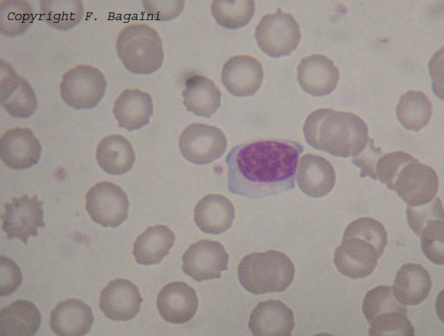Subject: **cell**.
Wrapping results in <instances>:
<instances>
[{"mask_svg":"<svg viewBox=\"0 0 444 336\" xmlns=\"http://www.w3.org/2000/svg\"><path fill=\"white\" fill-rule=\"evenodd\" d=\"M255 37L261 50L272 58L291 54L301 38L298 24L289 12L278 8L263 16L255 27Z\"/></svg>","mask_w":444,"mask_h":336,"instance_id":"7","label":"cell"},{"mask_svg":"<svg viewBox=\"0 0 444 336\" xmlns=\"http://www.w3.org/2000/svg\"><path fill=\"white\" fill-rule=\"evenodd\" d=\"M438 183L436 171L417 159L401 168L395 178L393 191L409 206H421L436 197Z\"/></svg>","mask_w":444,"mask_h":336,"instance_id":"11","label":"cell"},{"mask_svg":"<svg viewBox=\"0 0 444 336\" xmlns=\"http://www.w3.org/2000/svg\"><path fill=\"white\" fill-rule=\"evenodd\" d=\"M229 255L218 241L202 240L191 244L182 257V271L200 282L220 278L228 269Z\"/></svg>","mask_w":444,"mask_h":336,"instance_id":"12","label":"cell"},{"mask_svg":"<svg viewBox=\"0 0 444 336\" xmlns=\"http://www.w3.org/2000/svg\"><path fill=\"white\" fill-rule=\"evenodd\" d=\"M0 103L12 117L28 118L37 108L35 93L8 62L1 60Z\"/></svg>","mask_w":444,"mask_h":336,"instance_id":"14","label":"cell"},{"mask_svg":"<svg viewBox=\"0 0 444 336\" xmlns=\"http://www.w3.org/2000/svg\"><path fill=\"white\" fill-rule=\"evenodd\" d=\"M294 326L293 311L275 299L259 302L248 321V328L255 336H290Z\"/></svg>","mask_w":444,"mask_h":336,"instance_id":"20","label":"cell"},{"mask_svg":"<svg viewBox=\"0 0 444 336\" xmlns=\"http://www.w3.org/2000/svg\"><path fill=\"white\" fill-rule=\"evenodd\" d=\"M85 209L95 223L105 228H115L127 219L129 202L120 186L110 182H101L87 191Z\"/></svg>","mask_w":444,"mask_h":336,"instance_id":"8","label":"cell"},{"mask_svg":"<svg viewBox=\"0 0 444 336\" xmlns=\"http://www.w3.org/2000/svg\"><path fill=\"white\" fill-rule=\"evenodd\" d=\"M434 218H444L442 201L438 197L424 205L407 206V221L417 236L427 221Z\"/></svg>","mask_w":444,"mask_h":336,"instance_id":"37","label":"cell"},{"mask_svg":"<svg viewBox=\"0 0 444 336\" xmlns=\"http://www.w3.org/2000/svg\"><path fill=\"white\" fill-rule=\"evenodd\" d=\"M298 82L301 88L313 96L331 94L336 88L339 71L333 61L321 54L303 58L298 68Z\"/></svg>","mask_w":444,"mask_h":336,"instance_id":"19","label":"cell"},{"mask_svg":"<svg viewBox=\"0 0 444 336\" xmlns=\"http://www.w3.org/2000/svg\"><path fill=\"white\" fill-rule=\"evenodd\" d=\"M42 152L39 140L28 127L8 130L0 139V157L12 170H24L37 164Z\"/></svg>","mask_w":444,"mask_h":336,"instance_id":"15","label":"cell"},{"mask_svg":"<svg viewBox=\"0 0 444 336\" xmlns=\"http://www.w3.org/2000/svg\"><path fill=\"white\" fill-rule=\"evenodd\" d=\"M343 236L359 237L373 245L382 254L388 242L387 232L378 220L369 218H359L345 228Z\"/></svg>","mask_w":444,"mask_h":336,"instance_id":"35","label":"cell"},{"mask_svg":"<svg viewBox=\"0 0 444 336\" xmlns=\"http://www.w3.org/2000/svg\"><path fill=\"white\" fill-rule=\"evenodd\" d=\"M175 239L174 233L166 226L148 227L134 243L133 254L135 261L143 265L160 263L169 254Z\"/></svg>","mask_w":444,"mask_h":336,"instance_id":"29","label":"cell"},{"mask_svg":"<svg viewBox=\"0 0 444 336\" xmlns=\"http://www.w3.org/2000/svg\"><path fill=\"white\" fill-rule=\"evenodd\" d=\"M96 159L100 168L106 173L121 175L131 170L135 154L126 138L120 134H110L99 143Z\"/></svg>","mask_w":444,"mask_h":336,"instance_id":"28","label":"cell"},{"mask_svg":"<svg viewBox=\"0 0 444 336\" xmlns=\"http://www.w3.org/2000/svg\"><path fill=\"white\" fill-rule=\"evenodd\" d=\"M187 112L209 118L221 106V93L215 83L202 75H193L185 82L182 92Z\"/></svg>","mask_w":444,"mask_h":336,"instance_id":"27","label":"cell"},{"mask_svg":"<svg viewBox=\"0 0 444 336\" xmlns=\"http://www.w3.org/2000/svg\"><path fill=\"white\" fill-rule=\"evenodd\" d=\"M336 181L334 169L323 157L305 154L298 162L296 182L300 191L311 197H321L333 188Z\"/></svg>","mask_w":444,"mask_h":336,"instance_id":"21","label":"cell"},{"mask_svg":"<svg viewBox=\"0 0 444 336\" xmlns=\"http://www.w3.org/2000/svg\"><path fill=\"white\" fill-rule=\"evenodd\" d=\"M4 208L2 229L8 240L17 238L26 244L30 237L38 235L39 228L45 227L43 200H39L37 195L14 197L5 203Z\"/></svg>","mask_w":444,"mask_h":336,"instance_id":"9","label":"cell"},{"mask_svg":"<svg viewBox=\"0 0 444 336\" xmlns=\"http://www.w3.org/2000/svg\"><path fill=\"white\" fill-rule=\"evenodd\" d=\"M221 81L227 91L237 97L254 95L260 88L264 70L262 64L248 55L232 56L223 64Z\"/></svg>","mask_w":444,"mask_h":336,"instance_id":"16","label":"cell"},{"mask_svg":"<svg viewBox=\"0 0 444 336\" xmlns=\"http://www.w3.org/2000/svg\"><path fill=\"white\" fill-rule=\"evenodd\" d=\"M361 309L370 325L369 335H414L415 329L407 316L406 306L396 299L392 286L379 285L369 290L363 299Z\"/></svg>","mask_w":444,"mask_h":336,"instance_id":"5","label":"cell"},{"mask_svg":"<svg viewBox=\"0 0 444 336\" xmlns=\"http://www.w3.org/2000/svg\"><path fill=\"white\" fill-rule=\"evenodd\" d=\"M178 144L182 155L187 161L205 165L221 157L228 143L225 134L219 128L193 123L182 132Z\"/></svg>","mask_w":444,"mask_h":336,"instance_id":"10","label":"cell"},{"mask_svg":"<svg viewBox=\"0 0 444 336\" xmlns=\"http://www.w3.org/2000/svg\"><path fill=\"white\" fill-rule=\"evenodd\" d=\"M34 20V10L24 0H2L0 3V31L10 37L23 34Z\"/></svg>","mask_w":444,"mask_h":336,"instance_id":"32","label":"cell"},{"mask_svg":"<svg viewBox=\"0 0 444 336\" xmlns=\"http://www.w3.org/2000/svg\"><path fill=\"white\" fill-rule=\"evenodd\" d=\"M113 114L119 127L139 130L149 123L153 114L151 96L139 89H126L116 99Z\"/></svg>","mask_w":444,"mask_h":336,"instance_id":"23","label":"cell"},{"mask_svg":"<svg viewBox=\"0 0 444 336\" xmlns=\"http://www.w3.org/2000/svg\"><path fill=\"white\" fill-rule=\"evenodd\" d=\"M142 301L139 290L133 283L117 278L109 282L101 291L99 306L108 319L128 321L138 314Z\"/></svg>","mask_w":444,"mask_h":336,"instance_id":"17","label":"cell"},{"mask_svg":"<svg viewBox=\"0 0 444 336\" xmlns=\"http://www.w3.org/2000/svg\"><path fill=\"white\" fill-rule=\"evenodd\" d=\"M255 10V2L251 0H215L211 6L216 21L228 29H237L248 24Z\"/></svg>","mask_w":444,"mask_h":336,"instance_id":"33","label":"cell"},{"mask_svg":"<svg viewBox=\"0 0 444 336\" xmlns=\"http://www.w3.org/2000/svg\"><path fill=\"white\" fill-rule=\"evenodd\" d=\"M303 146L285 139H262L236 145L225 157L228 188L262 198L292 190Z\"/></svg>","mask_w":444,"mask_h":336,"instance_id":"1","label":"cell"},{"mask_svg":"<svg viewBox=\"0 0 444 336\" xmlns=\"http://www.w3.org/2000/svg\"><path fill=\"white\" fill-rule=\"evenodd\" d=\"M373 139H368L364 149L357 156L353 157L352 163L361 170L360 177H370L377 180L375 168L378 159L382 157L380 148H376Z\"/></svg>","mask_w":444,"mask_h":336,"instance_id":"39","label":"cell"},{"mask_svg":"<svg viewBox=\"0 0 444 336\" xmlns=\"http://www.w3.org/2000/svg\"><path fill=\"white\" fill-rule=\"evenodd\" d=\"M41 314L28 300L18 299L0 310L1 336H31L39 330Z\"/></svg>","mask_w":444,"mask_h":336,"instance_id":"26","label":"cell"},{"mask_svg":"<svg viewBox=\"0 0 444 336\" xmlns=\"http://www.w3.org/2000/svg\"><path fill=\"white\" fill-rule=\"evenodd\" d=\"M198 306L195 290L187 283L175 281L165 285L157 298V308L163 319L182 324L191 320Z\"/></svg>","mask_w":444,"mask_h":336,"instance_id":"18","label":"cell"},{"mask_svg":"<svg viewBox=\"0 0 444 336\" xmlns=\"http://www.w3.org/2000/svg\"><path fill=\"white\" fill-rule=\"evenodd\" d=\"M238 278L254 294L281 292L293 281L295 267L282 252L268 250L244 256L237 267Z\"/></svg>","mask_w":444,"mask_h":336,"instance_id":"3","label":"cell"},{"mask_svg":"<svg viewBox=\"0 0 444 336\" xmlns=\"http://www.w3.org/2000/svg\"><path fill=\"white\" fill-rule=\"evenodd\" d=\"M444 218H434L427 221L418 236L423 254L434 264H444Z\"/></svg>","mask_w":444,"mask_h":336,"instance_id":"34","label":"cell"},{"mask_svg":"<svg viewBox=\"0 0 444 336\" xmlns=\"http://www.w3.org/2000/svg\"><path fill=\"white\" fill-rule=\"evenodd\" d=\"M43 20L58 30H68L81 21L84 5L80 0H41Z\"/></svg>","mask_w":444,"mask_h":336,"instance_id":"31","label":"cell"},{"mask_svg":"<svg viewBox=\"0 0 444 336\" xmlns=\"http://www.w3.org/2000/svg\"><path fill=\"white\" fill-rule=\"evenodd\" d=\"M115 47L125 68L134 74L148 75L162 65V39L155 29L145 24H131L123 28Z\"/></svg>","mask_w":444,"mask_h":336,"instance_id":"4","label":"cell"},{"mask_svg":"<svg viewBox=\"0 0 444 336\" xmlns=\"http://www.w3.org/2000/svg\"><path fill=\"white\" fill-rule=\"evenodd\" d=\"M395 110L398 120L406 130L418 132L429 123L432 104L422 91L410 90L400 96Z\"/></svg>","mask_w":444,"mask_h":336,"instance_id":"30","label":"cell"},{"mask_svg":"<svg viewBox=\"0 0 444 336\" xmlns=\"http://www.w3.org/2000/svg\"><path fill=\"white\" fill-rule=\"evenodd\" d=\"M234 218V205L220 194L204 196L194 208V222L205 233L218 235L225 232L232 226Z\"/></svg>","mask_w":444,"mask_h":336,"instance_id":"24","label":"cell"},{"mask_svg":"<svg viewBox=\"0 0 444 336\" xmlns=\"http://www.w3.org/2000/svg\"><path fill=\"white\" fill-rule=\"evenodd\" d=\"M0 267V290L3 297L9 296L19 288L22 275L19 265L8 256H1Z\"/></svg>","mask_w":444,"mask_h":336,"instance_id":"38","label":"cell"},{"mask_svg":"<svg viewBox=\"0 0 444 336\" xmlns=\"http://www.w3.org/2000/svg\"><path fill=\"white\" fill-rule=\"evenodd\" d=\"M184 1H143V6L153 19L166 21L178 16L183 10Z\"/></svg>","mask_w":444,"mask_h":336,"instance_id":"40","label":"cell"},{"mask_svg":"<svg viewBox=\"0 0 444 336\" xmlns=\"http://www.w3.org/2000/svg\"><path fill=\"white\" fill-rule=\"evenodd\" d=\"M417 160L404 151H395L385 154L377 161L375 174L379 180L391 191L394 189L395 178L401 168L407 163Z\"/></svg>","mask_w":444,"mask_h":336,"instance_id":"36","label":"cell"},{"mask_svg":"<svg viewBox=\"0 0 444 336\" xmlns=\"http://www.w3.org/2000/svg\"><path fill=\"white\" fill-rule=\"evenodd\" d=\"M393 292L404 306H417L424 301L432 288L429 273L421 265L407 263L400 267L393 282Z\"/></svg>","mask_w":444,"mask_h":336,"instance_id":"25","label":"cell"},{"mask_svg":"<svg viewBox=\"0 0 444 336\" xmlns=\"http://www.w3.org/2000/svg\"><path fill=\"white\" fill-rule=\"evenodd\" d=\"M94 322L91 308L77 299H69L58 303L52 310L49 326L60 336H83L87 334Z\"/></svg>","mask_w":444,"mask_h":336,"instance_id":"22","label":"cell"},{"mask_svg":"<svg viewBox=\"0 0 444 336\" xmlns=\"http://www.w3.org/2000/svg\"><path fill=\"white\" fill-rule=\"evenodd\" d=\"M302 132L310 146L338 157L357 156L368 141V126L361 117L330 108L310 113Z\"/></svg>","mask_w":444,"mask_h":336,"instance_id":"2","label":"cell"},{"mask_svg":"<svg viewBox=\"0 0 444 336\" xmlns=\"http://www.w3.org/2000/svg\"><path fill=\"white\" fill-rule=\"evenodd\" d=\"M382 254L371 243L356 236H343L335 249L334 263L337 270L350 278L370 275Z\"/></svg>","mask_w":444,"mask_h":336,"instance_id":"13","label":"cell"},{"mask_svg":"<svg viewBox=\"0 0 444 336\" xmlns=\"http://www.w3.org/2000/svg\"><path fill=\"white\" fill-rule=\"evenodd\" d=\"M106 87L103 73L89 64H78L65 72L59 86L63 101L76 109L96 107L104 96Z\"/></svg>","mask_w":444,"mask_h":336,"instance_id":"6","label":"cell"}]
</instances>
